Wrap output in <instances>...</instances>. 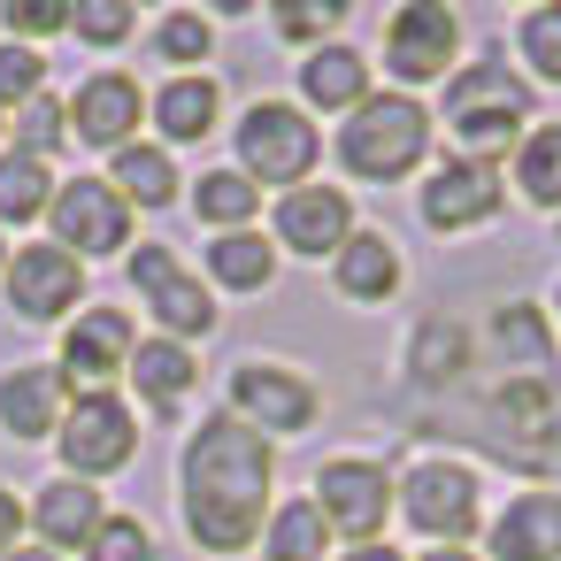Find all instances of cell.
<instances>
[{
    "mask_svg": "<svg viewBox=\"0 0 561 561\" xmlns=\"http://www.w3.org/2000/svg\"><path fill=\"white\" fill-rule=\"evenodd\" d=\"M208 47H216V24L193 16V9L162 16V32H154V55H162V62H208Z\"/></svg>",
    "mask_w": 561,
    "mask_h": 561,
    "instance_id": "cell-38",
    "label": "cell"
},
{
    "mask_svg": "<svg viewBox=\"0 0 561 561\" xmlns=\"http://www.w3.org/2000/svg\"><path fill=\"white\" fill-rule=\"evenodd\" d=\"M316 124L293 108V101H254L247 124H239V178L262 193V185H308L316 170Z\"/></svg>",
    "mask_w": 561,
    "mask_h": 561,
    "instance_id": "cell-5",
    "label": "cell"
},
{
    "mask_svg": "<svg viewBox=\"0 0 561 561\" xmlns=\"http://www.w3.org/2000/svg\"><path fill=\"white\" fill-rule=\"evenodd\" d=\"M316 408H323V392H316L300 369H285V362H239V369H231V408H224V415H239V423L262 431V438L308 431Z\"/></svg>",
    "mask_w": 561,
    "mask_h": 561,
    "instance_id": "cell-9",
    "label": "cell"
},
{
    "mask_svg": "<svg viewBox=\"0 0 561 561\" xmlns=\"http://www.w3.org/2000/svg\"><path fill=\"white\" fill-rule=\"evenodd\" d=\"M0 24H9L16 47L55 39V32H70V0H9V9H0Z\"/></svg>",
    "mask_w": 561,
    "mask_h": 561,
    "instance_id": "cell-39",
    "label": "cell"
},
{
    "mask_svg": "<svg viewBox=\"0 0 561 561\" xmlns=\"http://www.w3.org/2000/svg\"><path fill=\"white\" fill-rule=\"evenodd\" d=\"M178 477H185V530L201 553H247L262 538V507L277 477V446L262 431H247L239 415H201Z\"/></svg>",
    "mask_w": 561,
    "mask_h": 561,
    "instance_id": "cell-1",
    "label": "cell"
},
{
    "mask_svg": "<svg viewBox=\"0 0 561 561\" xmlns=\"http://www.w3.org/2000/svg\"><path fill=\"white\" fill-rule=\"evenodd\" d=\"M62 139H70V116H62V101H47V93H39V101H24V108H16V154L47 162Z\"/></svg>",
    "mask_w": 561,
    "mask_h": 561,
    "instance_id": "cell-33",
    "label": "cell"
},
{
    "mask_svg": "<svg viewBox=\"0 0 561 561\" xmlns=\"http://www.w3.org/2000/svg\"><path fill=\"white\" fill-rule=\"evenodd\" d=\"M262 208V193L239 178V170H208L201 185H193V216L201 224H216V231H247V216Z\"/></svg>",
    "mask_w": 561,
    "mask_h": 561,
    "instance_id": "cell-29",
    "label": "cell"
},
{
    "mask_svg": "<svg viewBox=\"0 0 561 561\" xmlns=\"http://www.w3.org/2000/svg\"><path fill=\"white\" fill-rule=\"evenodd\" d=\"M331 277H339V293H346V300L385 308V300L400 293V247H392L385 231H354V239L331 254Z\"/></svg>",
    "mask_w": 561,
    "mask_h": 561,
    "instance_id": "cell-21",
    "label": "cell"
},
{
    "mask_svg": "<svg viewBox=\"0 0 561 561\" xmlns=\"http://www.w3.org/2000/svg\"><path fill=\"white\" fill-rule=\"evenodd\" d=\"M131 377H139V392H147L162 415H178V400H185L193 377H201V362H193L178 339H139V346H131Z\"/></svg>",
    "mask_w": 561,
    "mask_h": 561,
    "instance_id": "cell-24",
    "label": "cell"
},
{
    "mask_svg": "<svg viewBox=\"0 0 561 561\" xmlns=\"http://www.w3.org/2000/svg\"><path fill=\"white\" fill-rule=\"evenodd\" d=\"M131 316L124 308H78V323H70V339H62V385L78 377V385H93V392H108V377H124L131 369Z\"/></svg>",
    "mask_w": 561,
    "mask_h": 561,
    "instance_id": "cell-16",
    "label": "cell"
},
{
    "mask_svg": "<svg viewBox=\"0 0 561 561\" xmlns=\"http://www.w3.org/2000/svg\"><path fill=\"white\" fill-rule=\"evenodd\" d=\"M454 47H461V16L446 9V0H408V9L385 24V70H392L400 85L446 78Z\"/></svg>",
    "mask_w": 561,
    "mask_h": 561,
    "instance_id": "cell-12",
    "label": "cell"
},
{
    "mask_svg": "<svg viewBox=\"0 0 561 561\" xmlns=\"http://www.w3.org/2000/svg\"><path fill=\"white\" fill-rule=\"evenodd\" d=\"M461 362H469V339H461L454 323H423V331H415L408 369H415L423 385H454V377H461Z\"/></svg>",
    "mask_w": 561,
    "mask_h": 561,
    "instance_id": "cell-31",
    "label": "cell"
},
{
    "mask_svg": "<svg viewBox=\"0 0 561 561\" xmlns=\"http://www.w3.org/2000/svg\"><path fill=\"white\" fill-rule=\"evenodd\" d=\"M16 530H24V507H16V492L0 484V561L16 553Z\"/></svg>",
    "mask_w": 561,
    "mask_h": 561,
    "instance_id": "cell-41",
    "label": "cell"
},
{
    "mask_svg": "<svg viewBox=\"0 0 561 561\" xmlns=\"http://www.w3.org/2000/svg\"><path fill=\"white\" fill-rule=\"evenodd\" d=\"M208 270H216V285H231V293H270V285H277V247H262L254 231H216Z\"/></svg>",
    "mask_w": 561,
    "mask_h": 561,
    "instance_id": "cell-26",
    "label": "cell"
},
{
    "mask_svg": "<svg viewBox=\"0 0 561 561\" xmlns=\"http://www.w3.org/2000/svg\"><path fill=\"white\" fill-rule=\"evenodd\" d=\"M101 492L85 484V477H55V484H39V500H32V523H39V538H47V553H85V538L101 530Z\"/></svg>",
    "mask_w": 561,
    "mask_h": 561,
    "instance_id": "cell-19",
    "label": "cell"
},
{
    "mask_svg": "<svg viewBox=\"0 0 561 561\" xmlns=\"http://www.w3.org/2000/svg\"><path fill=\"white\" fill-rule=\"evenodd\" d=\"M47 216H55V247L78 254V262H85V254H116V247H131V208L116 201L108 178H70V185H55Z\"/></svg>",
    "mask_w": 561,
    "mask_h": 561,
    "instance_id": "cell-11",
    "label": "cell"
},
{
    "mask_svg": "<svg viewBox=\"0 0 561 561\" xmlns=\"http://www.w3.org/2000/svg\"><path fill=\"white\" fill-rule=\"evenodd\" d=\"M515 47H523V62H530L546 85H561V0H546V9H530V16L515 24Z\"/></svg>",
    "mask_w": 561,
    "mask_h": 561,
    "instance_id": "cell-32",
    "label": "cell"
},
{
    "mask_svg": "<svg viewBox=\"0 0 561 561\" xmlns=\"http://www.w3.org/2000/svg\"><path fill=\"white\" fill-rule=\"evenodd\" d=\"M55 446H62V461H70V477H116L131 454H139V423H131V408L116 400V392H78L70 408H62V431H55Z\"/></svg>",
    "mask_w": 561,
    "mask_h": 561,
    "instance_id": "cell-7",
    "label": "cell"
},
{
    "mask_svg": "<svg viewBox=\"0 0 561 561\" xmlns=\"http://www.w3.org/2000/svg\"><path fill=\"white\" fill-rule=\"evenodd\" d=\"M423 154H431V116H423V101H408V93H369V101L339 124V162H346V178H362V185H392V178L423 170Z\"/></svg>",
    "mask_w": 561,
    "mask_h": 561,
    "instance_id": "cell-3",
    "label": "cell"
},
{
    "mask_svg": "<svg viewBox=\"0 0 561 561\" xmlns=\"http://www.w3.org/2000/svg\"><path fill=\"white\" fill-rule=\"evenodd\" d=\"M500 346L515 354L507 369H553V339H546V323L530 308H500Z\"/></svg>",
    "mask_w": 561,
    "mask_h": 561,
    "instance_id": "cell-35",
    "label": "cell"
},
{
    "mask_svg": "<svg viewBox=\"0 0 561 561\" xmlns=\"http://www.w3.org/2000/svg\"><path fill=\"white\" fill-rule=\"evenodd\" d=\"M108 185H116L124 208H170L178 201V162L162 147H139L131 139V147H116V178Z\"/></svg>",
    "mask_w": 561,
    "mask_h": 561,
    "instance_id": "cell-25",
    "label": "cell"
},
{
    "mask_svg": "<svg viewBox=\"0 0 561 561\" xmlns=\"http://www.w3.org/2000/svg\"><path fill=\"white\" fill-rule=\"evenodd\" d=\"M300 101L308 108H362L369 101V62L354 47H308L300 55Z\"/></svg>",
    "mask_w": 561,
    "mask_h": 561,
    "instance_id": "cell-22",
    "label": "cell"
},
{
    "mask_svg": "<svg viewBox=\"0 0 561 561\" xmlns=\"http://www.w3.org/2000/svg\"><path fill=\"white\" fill-rule=\"evenodd\" d=\"M70 32L85 47H124L131 39V0H78L70 9Z\"/></svg>",
    "mask_w": 561,
    "mask_h": 561,
    "instance_id": "cell-37",
    "label": "cell"
},
{
    "mask_svg": "<svg viewBox=\"0 0 561 561\" xmlns=\"http://www.w3.org/2000/svg\"><path fill=\"white\" fill-rule=\"evenodd\" d=\"M423 561H477V553H461V546H431Z\"/></svg>",
    "mask_w": 561,
    "mask_h": 561,
    "instance_id": "cell-44",
    "label": "cell"
},
{
    "mask_svg": "<svg viewBox=\"0 0 561 561\" xmlns=\"http://www.w3.org/2000/svg\"><path fill=\"white\" fill-rule=\"evenodd\" d=\"M339 0H308V9H277V32L285 39H323V32H339Z\"/></svg>",
    "mask_w": 561,
    "mask_h": 561,
    "instance_id": "cell-40",
    "label": "cell"
},
{
    "mask_svg": "<svg viewBox=\"0 0 561 561\" xmlns=\"http://www.w3.org/2000/svg\"><path fill=\"white\" fill-rule=\"evenodd\" d=\"M85 561H154V530L139 515H101V530L85 538Z\"/></svg>",
    "mask_w": 561,
    "mask_h": 561,
    "instance_id": "cell-34",
    "label": "cell"
},
{
    "mask_svg": "<svg viewBox=\"0 0 561 561\" xmlns=\"http://www.w3.org/2000/svg\"><path fill=\"white\" fill-rule=\"evenodd\" d=\"M392 500H400V515L431 538V546H461L469 530H477V515H484V500H477V469H461V461H415L400 484H392Z\"/></svg>",
    "mask_w": 561,
    "mask_h": 561,
    "instance_id": "cell-6",
    "label": "cell"
},
{
    "mask_svg": "<svg viewBox=\"0 0 561 561\" xmlns=\"http://www.w3.org/2000/svg\"><path fill=\"white\" fill-rule=\"evenodd\" d=\"M492 553L500 561H561V492L507 500V515L492 523Z\"/></svg>",
    "mask_w": 561,
    "mask_h": 561,
    "instance_id": "cell-20",
    "label": "cell"
},
{
    "mask_svg": "<svg viewBox=\"0 0 561 561\" xmlns=\"http://www.w3.org/2000/svg\"><path fill=\"white\" fill-rule=\"evenodd\" d=\"M500 201H507L500 170H492V162L454 154V162H438V170H431V185H423V224H431V231H477V224H492V216H500Z\"/></svg>",
    "mask_w": 561,
    "mask_h": 561,
    "instance_id": "cell-14",
    "label": "cell"
},
{
    "mask_svg": "<svg viewBox=\"0 0 561 561\" xmlns=\"http://www.w3.org/2000/svg\"><path fill=\"white\" fill-rule=\"evenodd\" d=\"M0 277H9V308H16L24 323H55V316H70L78 293H85V262L62 254V247H16Z\"/></svg>",
    "mask_w": 561,
    "mask_h": 561,
    "instance_id": "cell-13",
    "label": "cell"
},
{
    "mask_svg": "<svg viewBox=\"0 0 561 561\" xmlns=\"http://www.w3.org/2000/svg\"><path fill=\"white\" fill-rule=\"evenodd\" d=\"M47 201H55L47 162L16 154V147H0V224H32V216H47Z\"/></svg>",
    "mask_w": 561,
    "mask_h": 561,
    "instance_id": "cell-28",
    "label": "cell"
},
{
    "mask_svg": "<svg viewBox=\"0 0 561 561\" xmlns=\"http://www.w3.org/2000/svg\"><path fill=\"white\" fill-rule=\"evenodd\" d=\"M0 270H9V247H0Z\"/></svg>",
    "mask_w": 561,
    "mask_h": 561,
    "instance_id": "cell-45",
    "label": "cell"
},
{
    "mask_svg": "<svg viewBox=\"0 0 561 561\" xmlns=\"http://www.w3.org/2000/svg\"><path fill=\"white\" fill-rule=\"evenodd\" d=\"M346 561H408V553H392V546H354Z\"/></svg>",
    "mask_w": 561,
    "mask_h": 561,
    "instance_id": "cell-42",
    "label": "cell"
},
{
    "mask_svg": "<svg viewBox=\"0 0 561 561\" xmlns=\"http://www.w3.org/2000/svg\"><path fill=\"white\" fill-rule=\"evenodd\" d=\"M515 185H523V201H538V208L561 216V124H530V131H523V147H515Z\"/></svg>",
    "mask_w": 561,
    "mask_h": 561,
    "instance_id": "cell-27",
    "label": "cell"
},
{
    "mask_svg": "<svg viewBox=\"0 0 561 561\" xmlns=\"http://www.w3.org/2000/svg\"><path fill=\"white\" fill-rule=\"evenodd\" d=\"M62 408H70V385L55 362H24V369L0 377V423H9V438H55Z\"/></svg>",
    "mask_w": 561,
    "mask_h": 561,
    "instance_id": "cell-18",
    "label": "cell"
},
{
    "mask_svg": "<svg viewBox=\"0 0 561 561\" xmlns=\"http://www.w3.org/2000/svg\"><path fill=\"white\" fill-rule=\"evenodd\" d=\"M346 239H354V201H346L339 185H293V193L277 201V247H285V254L323 262V254H339Z\"/></svg>",
    "mask_w": 561,
    "mask_h": 561,
    "instance_id": "cell-15",
    "label": "cell"
},
{
    "mask_svg": "<svg viewBox=\"0 0 561 561\" xmlns=\"http://www.w3.org/2000/svg\"><path fill=\"white\" fill-rule=\"evenodd\" d=\"M316 515H323V530H339V538H354V546H377V530H385V515H392V477H385V461H369V454L323 461V469H316Z\"/></svg>",
    "mask_w": 561,
    "mask_h": 561,
    "instance_id": "cell-8",
    "label": "cell"
},
{
    "mask_svg": "<svg viewBox=\"0 0 561 561\" xmlns=\"http://www.w3.org/2000/svg\"><path fill=\"white\" fill-rule=\"evenodd\" d=\"M553 308H561V285H553Z\"/></svg>",
    "mask_w": 561,
    "mask_h": 561,
    "instance_id": "cell-46",
    "label": "cell"
},
{
    "mask_svg": "<svg viewBox=\"0 0 561 561\" xmlns=\"http://www.w3.org/2000/svg\"><path fill=\"white\" fill-rule=\"evenodd\" d=\"M323 546H331V530H323L316 500H285L270 515V561H323Z\"/></svg>",
    "mask_w": 561,
    "mask_h": 561,
    "instance_id": "cell-30",
    "label": "cell"
},
{
    "mask_svg": "<svg viewBox=\"0 0 561 561\" xmlns=\"http://www.w3.org/2000/svg\"><path fill=\"white\" fill-rule=\"evenodd\" d=\"M216 108H224V93H216V78H201V70H178V78L154 93V124H162L170 147L208 139V131H216Z\"/></svg>",
    "mask_w": 561,
    "mask_h": 561,
    "instance_id": "cell-23",
    "label": "cell"
},
{
    "mask_svg": "<svg viewBox=\"0 0 561 561\" xmlns=\"http://www.w3.org/2000/svg\"><path fill=\"white\" fill-rule=\"evenodd\" d=\"M469 438L515 469L561 477V377L553 369H507L477 408H469Z\"/></svg>",
    "mask_w": 561,
    "mask_h": 561,
    "instance_id": "cell-2",
    "label": "cell"
},
{
    "mask_svg": "<svg viewBox=\"0 0 561 561\" xmlns=\"http://www.w3.org/2000/svg\"><path fill=\"white\" fill-rule=\"evenodd\" d=\"M131 285H139V300L154 308V323H162V339H208L216 331V300H208V285L170 254V247H131Z\"/></svg>",
    "mask_w": 561,
    "mask_h": 561,
    "instance_id": "cell-10",
    "label": "cell"
},
{
    "mask_svg": "<svg viewBox=\"0 0 561 561\" xmlns=\"http://www.w3.org/2000/svg\"><path fill=\"white\" fill-rule=\"evenodd\" d=\"M523 124H530V85L507 62L454 70V85H446V131L461 139L469 162H492L507 139H523Z\"/></svg>",
    "mask_w": 561,
    "mask_h": 561,
    "instance_id": "cell-4",
    "label": "cell"
},
{
    "mask_svg": "<svg viewBox=\"0 0 561 561\" xmlns=\"http://www.w3.org/2000/svg\"><path fill=\"white\" fill-rule=\"evenodd\" d=\"M47 93V62H39V47H0V108H24V101H39Z\"/></svg>",
    "mask_w": 561,
    "mask_h": 561,
    "instance_id": "cell-36",
    "label": "cell"
},
{
    "mask_svg": "<svg viewBox=\"0 0 561 561\" xmlns=\"http://www.w3.org/2000/svg\"><path fill=\"white\" fill-rule=\"evenodd\" d=\"M139 108H147V101H139V78L101 70V78L78 85V101H70L62 116H70V131H78L85 147H108V154H116V147H131V131H139Z\"/></svg>",
    "mask_w": 561,
    "mask_h": 561,
    "instance_id": "cell-17",
    "label": "cell"
},
{
    "mask_svg": "<svg viewBox=\"0 0 561 561\" xmlns=\"http://www.w3.org/2000/svg\"><path fill=\"white\" fill-rule=\"evenodd\" d=\"M9 561H62V553H47V546H16Z\"/></svg>",
    "mask_w": 561,
    "mask_h": 561,
    "instance_id": "cell-43",
    "label": "cell"
}]
</instances>
